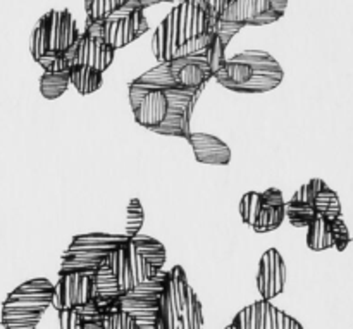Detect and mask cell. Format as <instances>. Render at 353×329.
<instances>
[{"instance_id": "cell-1", "label": "cell", "mask_w": 353, "mask_h": 329, "mask_svg": "<svg viewBox=\"0 0 353 329\" xmlns=\"http://www.w3.org/2000/svg\"><path fill=\"white\" fill-rule=\"evenodd\" d=\"M214 78L224 88L238 93H268L281 85L285 71L269 52L245 50L226 59Z\"/></svg>"}, {"instance_id": "cell-2", "label": "cell", "mask_w": 353, "mask_h": 329, "mask_svg": "<svg viewBox=\"0 0 353 329\" xmlns=\"http://www.w3.org/2000/svg\"><path fill=\"white\" fill-rule=\"evenodd\" d=\"M210 16L207 7L199 0L176 3L171 12L155 28L152 37V52L159 64L174 59L179 45L202 37L209 31Z\"/></svg>"}, {"instance_id": "cell-3", "label": "cell", "mask_w": 353, "mask_h": 329, "mask_svg": "<svg viewBox=\"0 0 353 329\" xmlns=\"http://www.w3.org/2000/svg\"><path fill=\"white\" fill-rule=\"evenodd\" d=\"M52 299L54 285L47 278H34L19 285L2 303L3 329H37L52 306Z\"/></svg>"}, {"instance_id": "cell-4", "label": "cell", "mask_w": 353, "mask_h": 329, "mask_svg": "<svg viewBox=\"0 0 353 329\" xmlns=\"http://www.w3.org/2000/svg\"><path fill=\"white\" fill-rule=\"evenodd\" d=\"M85 31L99 34L107 45L117 50V48L126 47L131 41L138 40L141 34L147 33L148 21L138 0H131L128 6H124L123 9L117 10L116 14L107 17L102 23H88L86 21Z\"/></svg>"}, {"instance_id": "cell-5", "label": "cell", "mask_w": 353, "mask_h": 329, "mask_svg": "<svg viewBox=\"0 0 353 329\" xmlns=\"http://www.w3.org/2000/svg\"><path fill=\"white\" fill-rule=\"evenodd\" d=\"M192 286H190L186 272L181 266H174L168 272L157 302L154 329H179L181 309L188 300Z\"/></svg>"}, {"instance_id": "cell-6", "label": "cell", "mask_w": 353, "mask_h": 329, "mask_svg": "<svg viewBox=\"0 0 353 329\" xmlns=\"http://www.w3.org/2000/svg\"><path fill=\"white\" fill-rule=\"evenodd\" d=\"M97 297V272H59L52 307L61 310L81 309Z\"/></svg>"}, {"instance_id": "cell-7", "label": "cell", "mask_w": 353, "mask_h": 329, "mask_svg": "<svg viewBox=\"0 0 353 329\" xmlns=\"http://www.w3.org/2000/svg\"><path fill=\"white\" fill-rule=\"evenodd\" d=\"M130 103L134 121L147 130L155 131L171 109V90H140L130 85Z\"/></svg>"}, {"instance_id": "cell-8", "label": "cell", "mask_w": 353, "mask_h": 329, "mask_svg": "<svg viewBox=\"0 0 353 329\" xmlns=\"http://www.w3.org/2000/svg\"><path fill=\"white\" fill-rule=\"evenodd\" d=\"M236 329H305L295 317L272 306L271 300H257L245 307L231 321Z\"/></svg>"}, {"instance_id": "cell-9", "label": "cell", "mask_w": 353, "mask_h": 329, "mask_svg": "<svg viewBox=\"0 0 353 329\" xmlns=\"http://www.w3.org/2000/svg\"><path fill=\"white\" fill-rule=\"evenodd\" d=\"M45 30H47V45L50 54L64 55L71 50L79 38L78 24L68 9L48 10L43 14Z\"/></svg>"}, {"instance_id": "cell-10", "label": "cell", "mask_w": 353, "mask_h": 329, "mask_svg": "<svg viewBox=\"0 0 353 329\" xmlns=\"http://www.w3.org/2000/svg\"><path fill=\"white\" fill-rule=\"evenodd\" d=\"M114 52L116 50L110 45H107L102 37L83 31L76 45L72 47V68L81 66V68L93 69V71L103 74L112 64Z\"/></svg>"}, {"instance_id": "cell-11", "label": "cell", "mask_w": 353, "mask_h": 329, "mask_svg": "<svg viewBox=\"0 0 353 329\" xmlns=\"http://www.w3.org/2000/svg\"><path fill=\"white\" fill-rule=\"evenodd\" d=\"M165 64H168L169 76L179 90H203L209 79L214 78L205 52L190 55V57L174 59Z\"/></svg>"}, {"instance_id": "cell-12", "label": "cell", "mask_w": 353, "mask_h": 329, "mask_svg": "<svg viewBox=\"0 0 353 329\" xmlns=\"http://www.w3.org/2000/svg\"><path fill=\"white\" fill-rule=\"evenodd\" d=\"M281 17L283 14L276 12L269 0H231L219 19L241 26H268Z\"/></svg>"}, {"instance_id": "cell-13", "label": "cell", "mask_w": 353, "mask_h": 329, "mask_svg": "<svg viewBox=\"0 0 353 329\" xmlns=\"http://www.w3.org/2000/svg\"><path fill=\"white\" fill-rule=\"evenodd\" d=\"M286 286V264L276 248L264 252L257 271V290L262 300H274Z\"/></svg>"}, {"instance_id": "cell-14", "label": "cell", "mask_w": 353, "mask_h": 329, "mask_svg": "<svg viewBox=\"0 0 353 329\" xmlns=\"http://www.w3.org/2000/svg\"><path fill=\"white\" fill-rule=\"evenodd\" d=\"M195 159L202 164L228 166L231 162V148L221 138L209 133H192L188 137Z\"/></svg>"}, {"instance_id": "cell-15", "label": "cell", "mask_w": 353, "mask_h": 329, "mask_svg": "<svg viewBox=\"0 0 353 329\" xmlns=\"http://www.w3.org/2000/svg\"><path fill=\"white\" fill-rule=\"evenodd\" d=\"M285 199L278 188H269L262 192V209L254 223V231L259 235L271 233L278 230L285 221Z\"/></svg>"}, {"instance_id": "cell-16", "label": "cell", "mask_w": 353, "mask_h": 329, "mask_svg": "<svg viewBox=\"0 0 353 329\" xmlns=\"http://www.w3.org/2000/svg\"><path fill=\"white\" fill-rule=\"evenodd\" d=\"M105 266L110 269V272H112L114 279H116L117 283V288L121 290L123 297L126 295V293H130L131 290L137 288L138 285L133 278V272H131L130 261H128L126 241L109 252V255L105 257Z\"/></svg>"}, {"instance_id": "cell-17", "label": "cell", "mask_w": 353, "mask_h": 329, "mask_svg": "<svg viewBox=\"0 0 353 329\" xmlns=\"http://www.w3.org/2000/svg\"><path fill=\"white\" fill-rule=\"evenodd\" d=\"M130 238L126 235H110V233H86V235H76L72 238L71 245L74 247H85L92 248V250L100 252H110L128 241Z\"/></svg>"}, {"instance_id": "cell-18", "label": "cell", "mask_w": 353, "mask_h": 329, "mask_svg": "<svg viewBox=\"0 0 353 329\" xmlns=\"http://www.w3.org/2000/svg\"><path fill=\"white\" fill-rule=\"evenodd\" d=\"M130 240L141 257H145L152 266H154V268H157L159 271H162V268H164L165 264V257H168V255H165V247L162 245V241L155 240V238L148 237V235H140V233L134 235V237L130 238Z\"/></svg>"}, {"instance_id": "cell-19", "label": "cell", "mask_w": 353, "mask_h": 329, "mask_svg": "<svg viewBox=\"0 0 353 329\" xmlns=\"http://www.w3.org/2000/svg\"><path fill=\"white\" fill-rule=\"evenodd\" d=\"M307 245L310 250L323 252L334 247L333 235H331V221L317 216L307 228Z\"/></svg>"}, {"instance_id": "cell-20", "label": "cell", "mask_w": 353, "mask_h": 329, "mask_svg": "<svg viewBox=\"0 0 353 329\" xmlns=\"http://www.w3.org/2000/svg\"><path fill=\"white\" fill-rule=\"evenodd\" d=\"M71 76V85L78 90V93L81 95H90V93H95L100 86L103 85V74L102 72H97L93 69L81 68V66H74V68L69 71Z\"/></svg>"}, {"instance_id": "cell-21", "label": "cell", "mask_w": 353, "mask_h": 329, "mask_svg": "<svg viewBox=\"0 0 353 329\" xmlns=\"http://www.w3.org/2000/svg\"><path fill=\"white\" fill-rule=\"evenodd\" d=\"M312 207L317 212V216L324 217L327 221H334L341 217V202L338 199V193L331 190L330 186L321 190L312 200Z\"/></svg>"}, {"instance_id": "cell-22", "label": "cell", "mask_w": 353, "mask_h": 329, "mask_svg": "<svg viewBox=\"0 0 353 329\" xmlns=\"http://www.w3.org/2000/svg\"><path fill=\"white\" fill-rule=\"evenodd\" d=\"M130 2L131 0H85L86 21L88 23H102Z\"/></svg>"}, {"instance_id": "cell-23", "label": "cell", "mask_w": 353, "mask_h": 329, "mask_svg": "<svg viewBox=\"0 0 353 329\" xmlns=\"http://www.w3.org/2000/svg\"><path fill=\"white\" fill-rule=\"evenodd\" d=\"M71 86L69 72H43L40 79V93L47 100H55L65 93Z\"/></svg>"}, {"instance_id": "cell-24", "label": "cell", "mask_w": 353, "mask_h": 329, "mask_svg": "<svg viewBox=\"0 0 353 329\" xmlns=\"http://www.w3.org/2000/svg\"><path fill=\"white\" fill-rule=\"evenodd\" d=\"M179 329H203V309L199 295L192 288L179 317Z\"/></svg>"}, {"instance_id": "cell-25", "label": "cell", "mask_w": 353, "mask_h": 329, "mask_svg": "<svg viewBox=\"0 0 353 329\" xmlns=\"http://www.w3.org/2000/svg\"><path fill=\"white\" fill-rule=\"evenodd\" d=\"M285 214L288 217L290 224L295 228H309V224L317 217L312 203L293 202V200H288L285 203Z\"/></svg>"}, {"instance_id": "cell-26", "label": "cell", "mask_w": 353, "mask_h": 329, "mask_svg": "<svg viewBox=\"0 0 353 329\" xmlns=\"http://www.w3.org/2000/svg\"><path fill=\"white\" fill-rule=\"evenodd\" d=\"M240 216L241 221L248 226H254L255 219H257L259 212L262 209V193L259 192H248L241 197L240 200Z\"/></svg>"}, {"instance_id": "cell-27", "label": "cell", "mask_w": 353, "mask_h": 329, "mask_svg": "<svg viewBox=\"0 0 353 329\" xmlns=\"http://www.w3.org/2000/svg\"><path fill=\"white\" fill-rule=\"evenodd\" d=\"M103 329H140L137 319L123 309H114L103 316Z\"/></svg>"}, {"instance_id": "cell-28", "label": "cell", "mask_w": 353, "mask_h": 329, "mask_svg": "<svg viewBox=\"0 0 353 329\" xmlns=\"http://www.w3.org/2000/svg\"><path fill=\"white\" fill-rule=\"evenodd\" d=\"M145 214L143 207H141V202L138 199H131L130 203H128V221H126V235L128 238H133L134 235L140 233L141 226H143Z\"/></svg>"}, {"instance_id": "cell-29", "label": "cell", "mask_w": 353, "mask_h": 329, "mask_svg": "<svg viewBox=\"0 0 353 329\" xmlns=\"http://www.w3.org/2000/svg\"><path fill=\"white\" fill-rule=\"evenodd\" d=\"M30 50H31V55H33L34 61H38L40 57H43V55L48 52L47 30H45L43 16L38 19L37 26L33 28V33H31V41H30Z\"/></svg>"}, {"instance_id": "cell-30", "label": "cell", "mask_w": 353, "mask_h": 329, "mask_svg": "<svg viewBox=\"0 0 353 329\" xmlns=\"http://www.w3.org/2000/svg\"><path fill=\"white\" fill-rule=\"evenodd\" d=\"M224 52H226V47H224L223 41H221L216 34V38H214L212 43H210V47L207 48L205 52L207 62H209V68L214 76H216L217 72L224 68V64H226V55H224Z\"/></svg>"}, {"instance_id": "cell-31", "label": "cell", "mask_w": 353, "mask_h": 329, "mask_svg": "<svg viewBox=\"0 0 353 329\" xmlns=\"http://www.w3.org/2000/svg\"><path fill=\"white\" fill-rule=\"evenodd\" d=\"M331 235H333V241L336 250L343 252L348 247V243L352 241L350 231H348L347 224H345L343 217H338V219L331 221Z\"/></svg>"}, {"instance_id": "cell-32", "label": "cell", "mask_w": 353, "mask_h": 329, "mask_svg": "<svg viewBox=\"0 0 353 329\" xmlns=\"http://www.w3.org/2000/svg\"><path fill=\"white\" fill-rule=\"evenodd\" d=\"M241 28H245V26H241V24H236V23H228V21L217 19V23L214 24L212 31L217 34V38L223 41L224 47H228V43L231 41V38H233L234 34L241 30Z\"/></svg>"}, {"instance_id": "cell-33", "label": "cell", "mask_w": 353, "mask_h": 329, "mask_svg": "<svg viewBox=\"0 0 353 329\" xmlns=\"http://www.w3.org/2000/svg\"><path fill=\"white\" fill-rule=\"evenodd\" d=\"M59 329H85V321L78 309L59 312Z\"/></svg>"}, {"instance_id": "cell-34", "label": "cell", "mask_w": 353, "mask_h": 329, "mask_svg": "<svg viewBox=\"0 0 353 329\" xmlns=\"http://www.w3.org/2000/svg\"><path fill=\"white\" fill-rule=\"evenodd\" d=\"M199 2H202L203 6L207 7V10H209V16H210L209 31H212L214 24L217 23V19L221 17V14L224 12V9L228 7L230 0H199Z\"/></svg>"}, {"instance_id": "cell-35", "label": "cell", "mask_w": 353, "mask_h": 329, "mask_svg": "<svg viewBox=\"0 0 353 329\" xmlns=\"http://www.w3.org/2000/svg\"><path fill=\"white\" fill-rule=\"evenodd\" d=\"M271 2V7L279 14H285L286 7H288V0H269Z\"/></svg>"}, {"instance_id": "cell-36", "label": "cell", "mask_w": 353, "mask_h": 329, "mask_svg": "<svg viewBox=\"0 0 353 329\" xmlns=\"http://www.w3.org/2000/svg\"><path fill=\"white\" fill-rule=\"evenodd\" d=\"M162 2H185V0H138V3H140L141 9H147V7L150 6H155V3H162Z\"/></svg>"}, {"instance_id": "cell-37", "label": "cell", "mask_w": 353, "mask_h": 329, "mask_svg": "<svg viewBox=\"0 0 353 329\" xmlns=\"http://www.w3.org/2000/svg\"><path fill=\"white\" fill-rule=\"evenodd\" d=\"M224 329H236V328H234V324H233V323H231V324H230V326H226V328H224Z\"/></svg>"}, {"instance_id": "cell-38", "label": "cell", "mask_w": 353, "mask_h": 329, "mask_svg": "<svg viewBox=\"0 0 353 329\" xmlns=\"http://www.w3.org/2000/svg\"><path fill=\"white\" fill-rule=\"evenodd\" d=\"M230 2H231V0H230Z\"/></svg>"}]
</instances>
